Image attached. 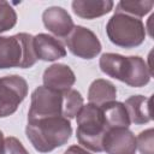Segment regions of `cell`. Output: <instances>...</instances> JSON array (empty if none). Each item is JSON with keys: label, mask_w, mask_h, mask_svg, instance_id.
I'll use <instances>...</instances> for the list:
<instances>
[{"label": "cell", "mask_w": 154, "mask_h": 154, "mask_svg": "<svg viewBox=\"0 0 154 154\" xmlns=\"http://www.w3.org/2000/svg\"><path fill=\"white\" fill-rule=\"evenodd\" d=\"M150 101V97H146L143 95H132L125 101L124 106L130 118V123L141 125L152 120Z\"/></svg>", "instance_id": "obj_14"}, {"label": "cell", "mask_w": 154, "mask_h": 154, "mask_svg": "<svg viewBox=\"0 0 154 154\" xmlns=\"http://www.w3.org/2000/svg\"><path fill=\"white\" fill-rule=\"evenodd\" d=\"M17 23V13L10 2L0 0V34L11 30Z\"/></svg>", "instance_id": "obj_19"}, {"label": "cell", "mask_w": 154, "mask_h": 154, "mask_svg": "<svg viewBox=\"0 0 154 154\" xmlns=\"http://www.w3.org/2000/svg\"><path fill=\"white\" fill-rule=\"evenodd\" d=\"M113 5L111 0H75L71 4L73 13L84 19H95L105 16L112 11Z\"/></svg>", "instance_id": "obj_13"}, {"label": "cell", "mask_w": 154, "mask_h": 154, "mask_svg": "<svg viewBox=\"0 0 154 154\" xmlns=\"http://www.w3.org/2000/svg\"><path fill=\"white\" fill-rule=\"evenodd\" d=\"M154 6L153 1H120L117 5L116 12L125 13L136 18L148 14Z\"/></svg>", "instance_id": "obj_18"}, {"label": "cell", "mask_w": 154, "mask_h": 154, "mask_svg": "<svg viewBox=\"0 0 154 154\" xmlns=\"http://www.w3.org/2000/svg\"><path fill=\"white\" fill-rule=\"evenodd\" d=\"M76 137L79 144L91 152H103L102 141L108 129L101 108L93 103L83 105V107L76 116Z\"/></svg>", "instance_id": "obj_3"}, {"label": "cell", "mask_w": 154, "mask_h": 154, "mask_svg": "<svg viewBox=\"0 0 154 154\" xmlns=\"http://www.w3.org/2000/svg\"><path fill=\"white\" fill-rule=\"evenodd\" d=\"M51 117H63V93L45 85L37 87L31 94L28 120Z\"/></svg>", "instance_id": "obj_6"}, {"label": "cell", "mask_w": 154, "mask_h": 154, "mask_svg": "<svg viewBox=\"0 0 154 154\" xmlns=\"http://www.w3.org/2000/svg\"><path fill=\"white\" fill-rule=\"evenodd\" d=\"M4 141H5V138H4V134H2V131L0 130V154L4 153Z\"/></svg>", "instance_id": "obj_23"}, {"label": "cell", "mask_w": 154, "mask_h": 154, "mask_svg": "<svg viewBox=\"0 0 154 154\" xmlns=\"http://www.w3.org/2000/svg\"><path fill=\"white\" fill-rule=\"evenodd\" d=\"M117 96V89L114 84L107 79H95L91 82L88 89V100L89 103L101 107L105 103L114 101Z\"/></svg>", "instance_id": "obj_15"}, {"label": "cell", "mask_w": 154, "mask_h": 154, "mask_svg": "<svg viewBox=\"0 0 154 154\" xmlns=\"http://www.w3.org/2000/svg\"><path fill=\"white\" fill-rule=\"evenodd\" d=\"M136 143L141 154H154V130L150 128L140 132Z\"/></svg>", "instance_id": "obj_20"}, {"label": "cell", "mask_w": 154, "mask_h": 154, "mask_svg": "<svg viewBox=\"0 0 154 154\" xmlns=\"http://www.w3.org/2000/svg\"><path fill=\"white\" fill-rule=\"evenodd\" d=\"M100 108L102 111L107 129L129 128L130 118L128 116L124 103L118 102V101H111L108 103L102 105Z\"/></svg>", "instance_id": "obj_16"}, {"label": "cell", "mask_w": 154, "mask_h": 154, "mask_svg": "<svg viewBox=\"0 0 154 154\" xmlns=\"http://www.w3.org/2000/svg\"><path fill=\"white\" fill-rule=\"evenodd\" d=\"M28 95V83L18 75L0 77V118L11 116Z\"/></svg>", "instance_id": "obj_7"}, {"label": "cell", "mask_w": 154, "mask_h": 154, "mask_svg": "<svg viewBox=\"0 0 154 154\" xmlns=\"http://www.w3.org/2000/svg\"><path fill=\"white\" fill-rule=\"evenodd\" d=\"M83 107V96L75 89H69L63 93V117L66 119L75 118Z\"/></svg>", "instance_id": "obj_17"}, {"label": "cell", "mask_w": 154, "mask_h": 154, "mask_svg": "<svg viewBox=\"0 0 154 154\" xmlns=\"http://www.w3.org/2000/svg\"><path fill=\"white\" fill-rule=\"evenodd\" d=\"M32 47L37 60L54 61L66 55L64 45L48 34H37L32 38Z\"/></svg>", "instance_id": "obj_12"}, {"label": "cell", "mask_w": 154, "mask_h": 154, "mask_svg": "<svg viewBox=\"0 0 154 154\" xmlns=\"http://www.w3.org/2000/svg\"><path fill=\"white\" fill-rule=\"evenodd\" d=\"M25 134L37 152L48 153L64 146L70 140L72 126L65 117L42 118L28 120Z\"/></svg>", "instance_id": "obj_1"}, {"label": "cell", "mask_w": 154, "mask_h": 154, "mask_svg": "<svg viewBox=\"0 0 154 154\" xmlns=\"http://www.w3.org/2000/svg\"><path fill=\"white\" fill-rule=\"evenodd\" d=\"M106 34L113 45L130 49L143 43L146 28L140 18L116 12L107 22Z\"/></svg>", "instance_id": "obj_5"}, {"label": "cell", "mask_w": 154, "mask_h": 154, "mask_svg": "<svg viewBox=\"0 0 154 154\" xmlns=\"http://www.w3.org/2000/svg\"><path fill=\"white\" fill-rule=\"evenodd\" d=\"M102 148L107 154H135L136 137L128 128L108 129L103 136Z\"/></svg>", "instance_id": "obj_9"}, {"label": "cell", "mask_w": 154, "mask_h": 154, "mask_svg": "<svg viewBox=\"0 0 154 154\" xmlns=\"http://www.w3.org/2000/svg\"><path fill=\"white\" fill-rule=\"evenodd\" d=\"M64 154H90V153L87 149H84V148H82V147H79L77 144H73V146L69 147L65 150Z\"/></svg>", "instance_id": "obj_22"}, {"label": "cell", "mask_w": 154, "mask_h": 154, "mask_svg": "<svg viewBox=\"0 0 154 154\" xmlns=\"http://www.w3.org/2000/svg\"><path fill=\"white\" fill-rule=\"evenodd\" d=\"M2 154H29L22 142L13 137H6L4 141V153Z\"/></svg>", "instance_id": "obj_21"}, {"label": "cell", "mask_w": 154, "mask_h": 154, "mask_svg": "<svg viewBox=\"0 0 154 154\" xmlns=\"http://www.w3.org/2000/svg\"><path fill=\"white\" fill-rule=\"evenodd\" d=\"M69 51L82 59H93L102 49L97 36L88 28L77 25L65 38Z\"/></svg>", "instance_id": "obj_8"}, {"label": "cell", "mask_w": 154, "mask_h": 154, "mask_svg": "<svg viewBox=\"0 0 154 154\" xmlns=\"http://www.w3.org/2000/svg\"><path fill=\"white\" fill-rule=\"evenodd\" d=\"M99 66L107 76L134 88L144 87L152 77L150 69L138 55L124 57L117 53H103L100 58Z\"/></svg>", "instance_id": "obj_2"}, {"label": "cell", "mask_w": 154, "mask_h": 154, "mask_svg": "<svg viewBox=\"0 0 154 154\" xmlns=\"http://www.w3.org/2000/svg\"><path fill=\"white\" fill-rule=\"evenodd\" d=\"M42 20L45 26L59 38H66L75 28L70 13L59 6L46 8L42 13Z\"/></svg>", "instance_id": "obj_10"}, {"label": "cell", "mask_w": 154, "mask_h": 154, "mask_svg": "<svg viewBox=\"0 0 154 154\" xmlns=\"http://www.w3.org/2000/svg\"><path fill=\"white\" fill-rule=\"evenodd\" d=\"M43 85L52 90L64 93L75 84L76 76L70 66L65 64H53L48 66L42 76Z\"/></svg>", "instance_id": "obj_11"}, {"label": "cell", "mask_w": 154, "mask_h": 154, "mask_svg": "<svg viewBox=\"0 0 154 154\" xmlns=\"http://www.w3.org/2000/svg\"><path fill=\"white\" fill-rule=\"evenodd\" d=\"M32 38L34 36L26 32L0 36V70L34 66L37 58L34 52Z\"/></svg>", "instance_id": "obj_4"}]
</instances>
